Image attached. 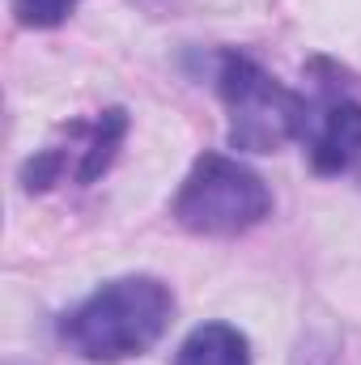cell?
<instances>
[{
    "label": "cell",
    "instance_id": "6da1fadb",
    "mask_svg": "<svg viewBox=\"0 0 361 365\" xmlns=\"http://www.w3.org/2000/svg\"><path fill=\"white\" fill-rule=\"evenodd\" d=\"M175 314V297L153 276H119L90 293L73 314L60 323V340L81 361L115 365L149 353Z\"/></svg>",
    "mask_w": 361,
    "mask_h": 365
},
{
    "label": "cell",
    "instance_id": "3957f363",
    "mask_svg": "<svg viewBox=\"0 0 361 365\" xmlns=\"http://www.w3.org/2000/svg\"><path fill=\"white\" fill-rule=\"evenodd\" d=\"M268 212L272 195L264 179L225 153H204L175 195L179 225L191 234H208V238L243 234V230L260 225Z\"/></svg>",
    "mask_w": 361,
    "mask_h": 365
},
{
    "label": "cell",
    "instance_id": "52a82bcc",
    "mask_svg": "<svg viewBox=\"0 0 361 365\" xmlns=\"http://www.w3.org/2000/svg\"><path fill=\"white\" fill-rule=\"evenodd\" d=\"M73 9H77V0H13L17 21L30 26V30H51V26H60Z\"/></svg>",
    "mask_w": 361,
    "mask_h": 365
},
{
    "label": "cell",
    "instance_id": "5b68a950",
    "mask_svg": "<svg viewBox=\"0 0 361 365\" xmlns=\"http://www.w3.org/2000/svg\"><path fill=\"white\" fill-rule=\"evenodd\" d=\"M175 365H251V344L230 323H204L183 340Z\"/></svg>",
    "mask_w": 361,
    "mask_h": 365
},
{
    "label": "cell",
    "instance_id": "7a4b0ae2",
    "mask_svg": "<svg viewBox=\"0 0 361 365\" xmlns=\"http://www.w3.org/2000/svg\"><path fill=\"white\" fill-rule=\"evenodd\" d=\"M217 90L230 110V145L243 153H276L289 140L306 136L310 106L306 98L285 90L251 56H221Z\"/></svg>",
    "mask_w": 361,
    "mask_h": 365
},
{
    "label": "cell",
    "instance_id": "277c9868",
    "mask_svg": "<svg viewBox=\"0 0 361 365\" xmlns=\"http://www.w3.org/2000/svg\"><path fill=\"white\" fill-rule=\"evenodd\" d=\"M306 149L319 175H340L361 158V102L332 98L306 123Z\"/></svg>",
    "mask_w": 361,
    "mask_h": 365
},
{
    "label": "cell",
    "instance_id": "8992f818",
    "mask_svg": "<svg viewBox=\"0 0 361 365\" xmlns=\"http://www.w3.org/2000/svg\"><path fill=\"white\" fill-rule=\"evenodd\" d=\"M123 132H128V115L119 110V106H111V110H102L98 119H93L90 128H86V145L77 149V182H93L102 179L106 170H111V162H115V153H119V145H123Z\"/></svg>",
    "mask_w": 361,
    "mask_h": 365
}]
</instances>
